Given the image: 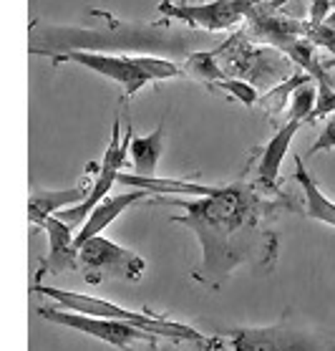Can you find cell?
<instances>
[{
    "mask_svg": "<svg viewBox=\"0 0 335 351\" xmlns=\"http://www.w3.org/2000/svg\"><path fill=\"white\" fill-rule=\"evenodd\" d=\"M330 149H335V114L327 117L325 127H323V132H320V136H318V142L308 149V157L318 152H330Z\"/></svg>",
    "mask_w": 335,
    "mask_h": 351,
    "instance_id": "23",
    "label": "cell"
},
{
    "mask_svg": "<svg viewBox=\"0 0 335 351\" xmlns=\"http://www.w3.org/2000/svg\"><path fill=\"white\" fill-rule=\"evenodd\" d=\"M146 261L136 256L134 250L113 243V240L96 235L81 245V268L86 283L98 286L109 278L119 280H139L142 278Z\"/></svg>",
    "mask_w": 335,
    "mask_h": 351,
    "instance_id": "8",
    "label": "cell"
},
{
    "mask_svg": "<svg viewBox=\"0 0 335 351\" xmlns=\"http://www.w3.org/2000/svg\"><path fill=\"white\" fill-rule=\"evenodd\" d=\"M325 23L330 25V28H335V0H333V10H330V16L325 18Z\"/></svg>",
    "mask_w": 335,
    "mask_h": 351,
    "instance_id": "24",
    "label": "cell"
},
{
    "mask_svg": "<svg viewBox=\"0 0 335 351\" xmlns=\"http://www.w3.org/2000/svg\"><path fill=\"white\" fill-rule=\"evenodd\" d=\"M184 73H189L204 84H215V81L224 79V69L215 51H191L187 56V71Z\"/></svg>",
    "mask_w": 335,
    "mask_h": 351,
    "instance_id": "17",
    "label": "cell"
},
{
    "mask_svg": "<svg viewBox=\"0 0 335 351\" xmlns=\"http://www.w3.org/2000/svg\"><path fill=\"white\" fill-rule=\"evenodd\" d=\"M219 64L224 61L222 69L237 73L250 84H275V79H282L287 73V64H293L290 58L275 46H255L252 40L239 31L237 36H232L227 43L215 48Z\"/></svg>",
    "mask_w": 335,
    "mask_h": 351,
    "instance_id": "7",
    "label": "cell"
},
{
    "mask_svg": "<svg viewBox=\"0 0 335 351\" xmlns=\"http://www.w3.org/2000/svg\"><path fill=\"white\" fill-rule=\"evenodd\" d=\"M305 121L293 119L287 117V121L275 132L270 142L265 144L263 154H260V162H257V180L270 187V190H278V180H280V169H282V160H285L290 144L295 139V134L303 129Z\"/></svg>",
    "mask_w": 335,
    "mask_h": 351,
    "instance_id": "12",
    "label": "cell"
},
{
    "mask_svg": "<svg viewBox=\"0 0 335 351\" xmlns=\"http://www.w3.org/2000/svg\"><path fill=\"white\" fill-rule=\"evenodd\" d=\"M310 79H312V76H310V73H305V71L293 73L287 81H282V84H278L272 91H267L265 96H260V104H263L270 114L282 112V106L290 104V96H293V91H295L300 84H305V81H310Z\"/></svg>",
    "mask_w": 335,
    "mask_h": 351,
    "instance_id": "18",
    "label": "cell"
},
{
    "mask_svg": "<svg viewBox=\"0 0 335 351\" xmlns=\"http://www.w3.org/2000/svg\"><path fill=\"white\" fill-rule=\"evenodd\" d=\"M161 149H164V119L152 134L134 136L131 144H129V157H131V165H134L136 177H157V167H159L161 160Z\"/></svg>",
    "mask_w": 335,
    "mask_h": 351,
    "instance_id": "16",
    "label": "cell"
},
{
    "mask_svg": "<svg viewBox=\"0 0 335 351\" xmlns=\"http://www.w3.org/2000/svg\"><path fill=\"white\" fill-rule=\"evenodd\" d=\"M33 291L40 295H46L51 304H56L58 308H68L76 313H86V316H98V319H116L134 324L139 328H146L152 334L161 336V339H182V341H194V343H207V336L197 331L189 324H179L167 316H157L152 311H131L124 306L98 298V295L88 293H76V291H66V288H53L43 286V283H33Z\"/></svg>",
    "mask_w": 335,
    "mask_h": 351,
    "instance_id": "3",
    "label": "cell"
},
{
    "mask_svg": "<svg viewBox=\"0 0 335 351\" xmlns=\"http://www.w3.org/2000/svg\"><path fill=\"white\" fill-rule=\"evenodd\" d=\"M91 187H94V182L83 180V182H79L76 187H68V190H36L31 195V199H28V220L33 225L43 228L48 217L83 202L88 197V192H91Z\"/></svg>",
    "mask_w": 335,
    "mask_h": 351,
    "instance_id": "14",
    "label": "cell"
},
{
    "mask_svg": "<svg viewBox=\"0 0 335 351\" xmlns=\"http://www.w3.org/2000/svg\"><path fill=\"white\" fill-rule=\"evenodd\" d=\"M146 195H149V190H131V192H124V195H109V197H104L94 210H91V215L86 217V223L81 225V230L76 232V245L81 247L86 240L101 235L121 213H126L131 205L142 202Z\"/></svg>",
    "mask_w": 335,
    "mask_h": 351,
    "instance_id": "13",
    "label": "cell"
},
{
    "mask_svg": "<svg viewBox=\"0 0 335 351\" xmlns=\"http://www.w3.org/2000/svg\"><path fill=\"white\" fill-rule=\"evenodd\" d=\"M295 182H300L303 187V215L335 228V202L325 197L318 182L312 180V175L305 167L303 154H295Z\"/></svg>",
    "mask_w": 335,
    "mask_h": 351,
    "instance_id": "15",
    "label": "cell"
},
{
    "mask_svg": "<svg viewBox=\"0 0 335 351\" xmlns=\"http://www.w3.org/2000/svg\"><path fill=\"white\" fill-rule=\"evenodd\" d=\"M134 139V129L131 124H126V136L121 139V119L116 117L113 121V129H111V142L106 147L104 152V160H101V167H98V175L94 180V187L88 192V197L79 205H73V208H66L58 213V217L68 223L73 230H81V225L86 223V217L91 215V210L101 202L104 197L111 195V187L119 182V175L124 172V162L129 157V144Z\"/></svg>",
    "mask_w": 335,
    "mask_h": 351,
    "instance_id": "9",
    "label": "cell"
},
{
    "mask_svg": "<svg viewBox=\"0 0 335 351\" xmlns=\"http://www.w3.org/2000/svg\"><path fill=\"white\" fill-rule=\"evenodd\" d=\"M101 18L94 28H66V25H38L31 28L33 56L53 58L68 51H101V53H167V56H189L191 46L200 40L197 31L176 33L157 25H136L116 21L109 13H96Z\"/></svg>",
    "mask_w": 335,
    "mask_h": 351,
    "instance_id": "2",
    "label": "cell"
},
{
    "mask_svg": "<svg viewBox=\"0 0 335 351\" xmlns=\"http://www.w3.org/2000/svg\"><path fill=\"white\" fill-rule=\"evenodd\" d=\"M172 351H176V349H172Z\"/></svg>",
    "mask_w": 335,
    "mask_h": 351,
    "instance_id": "26",
    "label": "cell"
},
{
    "mask_svg": "<svg viewBox=\"0 0 335 351\" xmlns=\"http://www.w3.org/2000/svg\"><path fill=\"white\" fill-rule=\"evenodd\" d=\"M325 66H327V69H335V58H333V61H325Z\"/></svg>",
    "mask_w": 335,
    "mask_h": 351,
    "instance_id": "25",
    "label": "cell"
},
{
    "mask_svg": "<svg viewBox=\"0 0 335 351\" xmlns=\"http://www.w3.org/2000/svg\"><path fill=\"white\" fill-rule=\"evenodd\" d=\"M169 205L182 208V215L169 220L194 230L200 238L202 261L194 278L209 288H219L237 265L247 261L275 263L278 235L267 223L280 210H293L290 197L265 187L260 180L212 187L194 199L176 195Z\"/></svg>",
    "mask_w": 335,
    "mask_h": 351,
    "instance_id": "1",
    "label": "cell"
},
{
    "mask_svg": "<svg viewBox=\"0 0 335 351\" xmlns=\"http://www.w3.org/2000/svg\"><path fill=\"white\" fill-rule=\"evenodd\" d=\"M38 316L51 324H58V326L81 331V334L98 339V341L121 351H157V343L161 339V336L134 326V324H126V321L98 319V316H86V313H76L68 308H58V306H40Z\"/></svg>",
    "mask_w": 335,
    "mask_h": 351,
    "instance_id": "5",
    "label": "cell"
},
{
    "mask_svg": "<svg viewBox=\"0 0 335 351\" xmlns=\"http://www.w3.org/2000/svg\"><path fill=\"white\" fill-rule=\"evenodd\" d=\"M43 230L48 235V256L43 258L36 283H40V278L46 273H64L81 268V247L76 245V235H73L71 225L64 223L58 215H53L43 223Z\"/></svg>",
    "mask_w": 335,
    "mask_h": 351,
    "instance_id": "11",
    "label": "cell"
},
{
    "mask_svg": "<svg viewBox=\"0 0 335 351\" xmlns=\"http://www.w3.org/2000/svg\"><path fill=\"white\" fill-rule=\"evenodd\" d=\"M53 64L68 61L79 64L88 71L98 73L104 79L113 81L124 88V99H131L136 91H142L152 81H167L184 73L174 61L164 56H144V53H101V51H68L51 58Z\"/></svg>",
    "mask_w": 335,
    "mask_h": 351,
    "instance_id": "4",
    "label": "cell"
},
{
    "mask_svg": "<svg viewBox=\"0 0 335 351\" xmlns=\"http://www.w3.org/2000/svg\"><path fill=\"white\" fill-rule=\"evenodd\" d=\"M267 0H212V3H197V5H187V3H172V0H161L159 13L167 16L169 21H179L191 28H202V31H227L239 21H247V16L257 5H263Z\"/></svg>",
    "mask_w": 335,
    "mask_h": 351,
    "instance_id": "10",
    "label": "cell"
},
{
    "mask_svg": "<svg viewBox=\"0 0 335 351\" xmlns=\"http://www.w3.org/2000/svg\"><path fill=\"white\" fill-rule=\"evenodd\" d=\"M227 336L232 351H335V339L308 324L290 321L272 326H242Z\"/></svg>",
    "mask_w": 335,
    "mask_h": 351,
    "instance_id": "6",
    "label": "cell"
},
{
    "mask_svg": "<svg viewBox=\"0 0 335 351\" xmlns=\"http://www.w3.org/2000/svg\"><path fill=\"white\" fill-rule=\"evenodd\" d=\"M212 88L217 91H222V94L232 96L234 101H242L245 106H255L260 104V94H257L255 84H250L245 79H222V81H215V84H209Z\"/></svg>",
    "mask_w": 335,
    "mask_h": 351,
    "instance_id": "20",
    "label": "cell"
},
{
    "mask_svg": "<svg viewBox=\"0 0 335 351\" xmlns=\"http://www.w3.org/2000/svg\"><path fill=\"white\" fill-rule=\"evenodd\" d=\"M315 104H318V86H315V79H310L300 84L290 96V117L308 124L315 112Z\"/></svg>",
    "mask_w": 335,
    "mask_h": 351,
    "instance_id": "19",
    "label": "cell"
},
{
    "mask_svg": "<svg viewBox=\"0 0 335 351\" xmlns=\"http://www.w3.org/2000/svg\"><path fill=\"white\" fill-rule=\"evenodd\" d=\"M305 38L315 43L318 48H325L335 56V28L323 21V23H312V21H305Z\"/></svg>",
    "mask_w": 335,
    "mask_h": 351,
    "instance_id": "21",
    "label": "cell"
},
{
    "mask_svg": "<svg viewBox=\"0 0 335 351\" xmlns=\"http://www.w3.org/2000/svg\"><path fill=\"white\" fill-rule=\"evenodd\" d=\"M330 114H335V86L318 84V104H315V112H312L308 124H315L318 119H327Z\"/></svg>",
    "mask_w": 335,
    "mask_h": 351,
    "instance_id": "22",
    "label": "cell"
}]
</instances>
